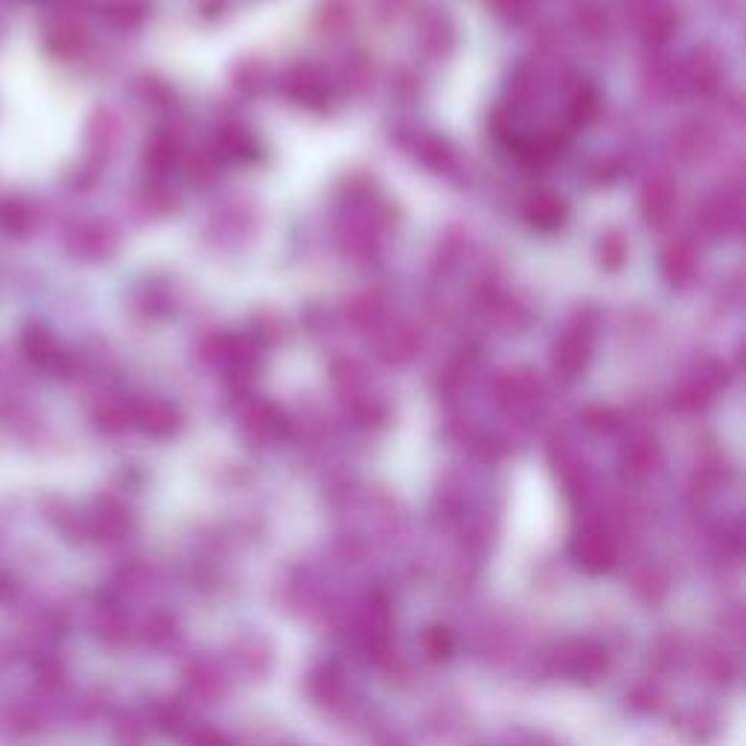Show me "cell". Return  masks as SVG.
<instances>
[{"mask_svg": "<svg viewBox=\"0 0 746 746\" xmlns=\"http://www.w3.org/2000/svg\"><path fill=\"white\" fill-rule=\"evenodd\" d=\"M577 554L583 557V563H586L589 569H604V566L612 560L615 548H612L610 540H607L604 534H589V537H583V540H580Z\"/></svg>", "mask_w": 746, "mask_h": 746, "instance_id": "obj_1", "label": "cell"}, {"mask_svg": "<svg viewBox=\"0 0 746 746\" xmlns=\"http://www.w3.org/2000/svg\"><path fill=\"white\" fill-rule=\"evenodd\" d=\"M196 746H225L216 735H210V732H204V735H199V741H196Z\"/></svg>", "mask_w": 746, "mask_h": 746, "instance_id": "obj_2", "label": "cell"}]
</instances>
